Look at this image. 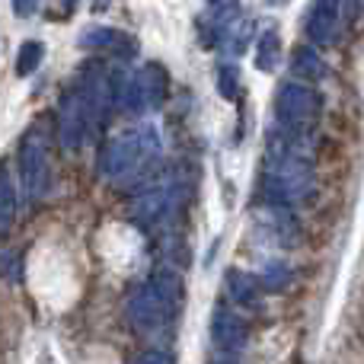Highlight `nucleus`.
<instances>
[{
	"instance_id": "obj_22",
	"label": "nucleus",
	"mask_w": 364,
	"mask_h": 364,
	"mask_svg": "<svg viewBox=\"0 0 364 364\" xmlns=\"http://www.w3.org/2000/svg\"><path fill=\"white\" fill-rule=\"evenodd\" d=\"M32 364H61V358H58L55 346H42L36 352V358H32Z\"/></svg>"
},
{
	"instance_id": "obj_24",
	"label": "nucleus",
	"mask_w": 364,
	"mask_h": 364,
	"mask_svg": "<svg viewBox=\"0 0 364 364\" xmlns=\"http://www.w3.org/2000/svg\"><path fill=\"white\" fill-rule=\"evenodd\" d=\"M55 6H58V19H64L77 6V0H55Z\"/></svg>"
},
{
	"instance_id": "obj_1",
	"label": "nucleus",
	"mask_w": 364,
	"mask_h": 364,
	"mask_svg": "<svg viewBox=\"0 0 364 364\" xmlns=\"http://www.w3.org/2000/svg\"><path fill=\"white\" fill-rule=\"evenodd\" d=\"M301 138L284 132L282 141L269 144V157H265V173H262V195L272 205H301L314 195V164L304 157Z\"/></svg>"
},
{
	"instance_id": "obj_19",
	"label": "nucleus",
	"mask_w": 364,
	"mask_h": 364,
	"mask_svg": "<svg viewBox=\"0 0 364 364\" xmlns=\"http://www.w3.org/2000/svg\"><path fill=\"white\" fill-rule=\"evenodd\" d=\"M218 93L224 100H237L240 96V68L237 64H220L218 68Z\"/></svg>"
},
{
	"instance_id": "obj_17",
	"label": "nucleus",
	"mask_w": 364,
	"mask_h": 364,
	"mask_svg": "<svg viewBox=\"0 0 364 364\" xmlns=\"http://www.w3.org/2000/svg\"><path fill=\"white\" fill-rule=\"evenodd\" d=\"M252 36V23L250 19H233V23H227V36H224V45L230 48V55H240V51L246 48V42H250Z\"/></svg>"
},
{
	"instance_id": "obj_5",
	"label": "nucleus",
	"mask_w": 364,
	"mask_h": 364,
	"mask_svg": "<svg viewBox=\"0 0 364 364\" xmlns=\"http://www.w3.org/2000/svg\"><path fill=\"white\" fill-rule=\"evenodd\" d=\"M16 166H19V192L32 201L42 198L51 182V160H48V141H45L38 125L29 128L23 134V141H19Z\"/></svg>"
},
{
	"instance_id": "obj_26",
	"label": "nucleus",
	"mask_w": 364,
	"mask_h": 364,
	"mask_svg": "<svg viewBox=\"0 0 364 364\" xmlns=\"http://www.w3.org/2000/svg\"><path fill=\"white\" fill-rule=\"evenodd\" d=\"M269 4H282V0H269Z\"/></svg>"
},
{
	"instance_id": "obj_18",
	"label": "nucleus",
	"mask_w": 364,
	"mask_h": 364,
	"mask_svg": "<svg viewBox=\"0 0 364 364\" xmlns=\"http://www.w3.org/2000/svg\"><path fill=\"white\" fill-rule=\"evenodd\" d=\"M259 282H262L265 291H284L291 284V269L284 262H269L259 275Z\"/></svg>"
},
{
	"instance_id": "obj_8",
	"label": "nucleus",
	"mask_w": 364,
	"mask_h": 364,
	"mask_svg": "<svg viewBox=\"0 0 364 364\" xmlns=\"http://www.w3.org/2000/svg\"><path fill=\"white\" fill-rule=\"evenodd\" d=\"M342 19H346V4L342 0H314L307 16V38L314 45H333L339 38Z\"/></svg>"
},
{
	"instance_id": "obj_21",
	"label": "nucleus",
	"mask_w": 364,
	"mask_h": 364,
	"mask_svg": "<svg viewBox=\"0 0 364 364\" xmlns=\"http://www.w3.org/2000/svg\"><path fill=\"white\" fill-rule=\"evenodd\" d=\"M134 364H176V358H173L166 348H144V352L134 358Z\"/></svg>"
},
{
	"instance_id": "obj_7",
	"label": "nucleus",
	"mask_w": 364,
	"mask_h": 364,
	"mask_svg": "<svg viewBox=\"0 0 364 364\" xmlns=\"http://www.w3.org/2000/svg\"><path fill=\"white\" fill-rule=\"evenodd\" d=\"M179 195H182V186H179L176 176H164L157 182H147L132 205L134 220H138V224H151V227L164 224V220L176 211Z\"/></svg>"
},
{
	"instance_id": "obj_13",
	"label": "nucleus",
	"mask_w": 364,
	"mask_h": 364,
	"mask_svg": "<svg viewBox=\"0 0 364 364\" xmlns=\"http://www.w3.org/2000/svg\"><path fill=\"white\" fill-rule=\"evenodd\" d=\"M291 74L297 80H307V83H316L326 77V61L320 58V51L310 48V45H297L294 55H291Z\"/></svg>"
},
{
	"instance_id": "obj_25",
	"label": "nucleus",
	"mask_w": 364,
	"mask_h": 364,
	"mask_svg": "<svg viewBox=\"0 0 364 364\" xmlns=\"http://www.w3.org/2000/svg\"><path fill=\"white\" fill-rule=\"evenodd\" d=\"M342 4H346V16H358L361 13V0H342Z\"/></svg>"
},
{
	"instance_id": "obj_4",
	"label": "nucleus",
	"mask_w": 364,
	"mask_h": 364,
	"mask_svg": "<svg viewBox=\"0 0 364 364\" xmlns=\"http://www.w3.org/2000/svg\"><path fill=\"white\" fill-rule=\"evenodd\" d=\"M320 109H323L320 93H316L307 80H291V83H282V87H278L275 119H278V125H282V132L304 138V134L316 125Z\"/></svg>"
},
{
	"instance_id": "obj_23",
	"label": "nucleus",
	"mask_w": 364,
	"mask_h": 364,
	"mask_svg": "<svg viewBox=\"0 0 364 364\" xmlns=\"http://www.w3.org/2000/svg\"><path fill=\"white\" fill-rule=\"evenodd\" d=\"M38 10V0H13V13H16V16H32V13Z\"/></svg>"
},
{
	"instance_id": "obj_6",
	"label": "nucleus",
	"mask_w": 364,
	"mask_h": 364,
	"mask_svg": "<svg viewBox=\"0 0 364 364\" xmlns=\"http://www.w3.org/2000/svg\"><path fill=\"white\" fill-rule=\"evenodd\" d=\"M93 125L96 119L90 112V102L83 100L80 87L68 90L61 96V106H58V141L64 144V151H80L87 144Z\"/></svg>"
},
{
	"instance_id": "obj_11",
	"label": "nucleus",
	"mask_w": 364,
	"mask_h": 364,
	"mask_svg": "<svg viewBox=\"0 0 364 364\" xmlns=\"http://www.w3.org/2000/svg\"><path fill=\"white\" fill-rule=\"evenodd\" d=\"M138 90H141V102H144V112L147 109H160L170 96V74L160 61H151L138 70Z\"/></svg>"
},
{
	"instance_id": "obj_12",
	"label": "nucleus",
	"mask_w": 364,
	"mask_h": 364,
	"mask_svg": "<svg viewBox=\"0 0 364 364\" xmlns=\"http://www.w3.org/2000/svg\"><path fill=\"white\" fill-rule=\"evenodd\" d=\"M262 282L243 269H227L224 275V294L240 307H259V294H262Z\"/></svg>"
},
{
	"instance_id": "obj_14",
	"label": "nucleus",
	"mask_w": 364,
	"mask_h": 364,
	"mask_svg": "<svg viewBox=\"0 0 364 364\" xmlns=\"http://www.w3.org/2000/svg\"><path fill=\"white\" fill-rule=\"evenodd\" d=\"M278 58H282V36L278 29H265L256 42V68L262 74H272L278 68Z\"/></svg>"
},
{
	"instance_id": "obj_3",
	"label": "nucleus",
	"mask_w": 364,
	"mask_h": 364,
	"mask_svg": "<svg viewBox=\"0 0 364 364\" xmlns=\"http://www.w3.org/2000/svg\"><path fill=\"white\" fill-rule=\"evenodd\" d=\"M182 294H186V284L179 272L157 269L128 297V320L138 333H164L179 314Z\"/></svg>"
},
{
	"instance_id": "obj_16",
	"label": "nucleus",
	"mask_w": 364,
	"mask_h": 364,
	"mask_svg": "<svg viewBox=\"0 0 364 364\" xmlns=\"http://www.w3.org/2000/svg\"><path fill=\"white\" fill-rule=\"evenodd\" d=\"M0 227L4 233H10L13 220H16V186H13V173L4 170V188H0Z\"/></svg>"
},
{
	"instance_id": "obj_15",
	"label": "nucleus",
	"mask_w": 364,
	"mask_h": 364,
	"mask_svg": "<svg viewBox=\"0 0 364 364\" xmlns=\"http://www.w3.org/2000/svg\"><path fill=\"white\" fill-rule=\"evenodd\" d=\"M42 58H45V45L38 42V38L23 42V45H19V51H16V74L19 77L36 74L38 64H42Z\"/></svg>"
},
{
	"instance_id": "obj_10",
	"label": "nucleus",
	"mask_w": 364,
	"mask_h": 364,
	"mask_svg": "<svg viewBox=\"0 0 364 364\" xmlns=\"http://www.w3.org/2000/svg\"><path fill=\"white\" fill-rule=\"evenodd\" d=\"M211 339L220 352H243L250 333H246V323L237 314H230L227 307H218L211 316Z\"/></svg>"
},
{
	"instance_id": "obj_20",
	"label": "nucleus",
	"mask_w": 364,
	"mask_h": 364,
	"mask_svg": "<svg viewBox=\"0 0 364 364\" xmlns=\"http://www.w3.org/2000/svg\"><path fill=\"white\" fill-rule=\"evenodd\" d=\"M208 10L214 13L218 23H233L240 16V0H208Z\"/></svg>"
},
{
	"instance_id": "obj_2",
	"label": "nucleus",
	"mask_w": 364,
	"mask_h": 364,
	"mask_svg": "<svg viewBox=\"0 0 364 364\" xmlns=\"http://www.w3.org/2000/svg\"><path fill=\"white\" fill-rule=\"evenodd\" d=\"M160 157V134L154 125H138V128H128V132L115 134L102 144L100 154V176L109 182H134V179H144L147 170L157 164Z\"/></svg>"
},
{
	"instance_id": "obj_9",
	"label": "nucleus",
	"mask_w": 364,
	"mask_h": 364,
	"mask_svg": "<svg viewBox=\"0 0 364 364\" xmlns=\"http://www.w3.org/2000/svg\"><path fill=\"white\" fill-rule=\"evenodd\" d=\"M80 45L90 51H109V55H122V58H132L138 51V42L128 32L112 29V26H87L80 32Z\"/></svg>"
}]
</instances>
